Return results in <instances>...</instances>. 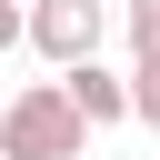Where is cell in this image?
Returning a JSON list of instances; mask_svg holds the SVG:
<instances>
[{
    "label": "cell",
    "instance_id": "obj_1",
    "mask_svg": "<svg viewBox=\"0 0 160 160\" xmlns=\"http://www.w3.org/2000/svg\"><path fill=\"white\" fill-rule=\"evenodd\" d=\"M80 110L60 100V80H30L10 110H0V160H80Z\"/></svg>",
    "mask_w": 160,
    "mask_h": 160
},
{
    "label": "cell",
    "instance_id": "obj_2",
    "mask_svg": "<svg viewBox=\"0 0 160 160\" xmlns=\"http://www.w3.org/2000/svg\"><path fill=\"white\" fill-rule=\"evenodd\" d=\"M100 40H110V0H30V50L50 70L100 60Z\"/></svg>",
    "mask_w": 160,
    "mask_h": 160
},
{
    "label": "cell",
    "instance_id": "obj_3",
    "mask_svg": "<svg viewBox=\"0 0 160 160\" xmlns=\"http://www.w3.org/2000/svg\"><path fill=\"white\" fill-rule=\"evenodd\" d=\"M60 100L80 110V130H110V120H130V80H120V70H100V60L60 70Z\"/></svg>",
    "mask_w": 160,
    "mask_h": 160
},
{
    "label": "cell",
    "instance_id": "obj_4",
    "mask_svg": "<svg viewBox=\"0 0 160 160\" xmlns=\"http://www.w3.org/2000/svg\"><path fill=\"white\" fill-rule=\"evenodd\" d=\"M120 30H130V60H160V0H120Z\"/></svg>",
    "mask_w": 160,
    "mask_h": 160
},
{
    "label": "cell",
    "instance_id": "obj_5",
    "mask_svg": "<svg viewBox=\"0 0 160 160\" xmlns=\"http://www.w3.org/2000/svg\"><path fill=\"white\" fill-rule=\"evenodd\" d=\"M120 80H130V120H150V130H160V60H130Z\"/></svg>",
    "mask_w": 160,
    "mask_h": 160
},
{
    "label": "cell",
    "instance_id": "obj_6",
    "mask_svg": "<svg viewBox=\"0 0 160 160\" xmlns=\"http://www.w3.org/2000/svg\"><path fill=\"white\" fill-rule=\"evenodd\" d=\"M20 40H30V10H20V0H0V50H20Z\"/></svg>",
    "mask_w": 160,
    "mask_h": 160
},
{
    "label": "cell",
    "instance_id": "obj_7",
    "mask_svg": "<svg viewBox=\"0 0 160 160\" xmlns=\"http://www.w3.org/2000/svg\"><path fill=\"white\" fill-rule=\"evenodd\" d=\"M20 10H30V0H20Z\"/></svg>",
    "mask_w": 160,
    "mask_h": 160
}]
</instances>
